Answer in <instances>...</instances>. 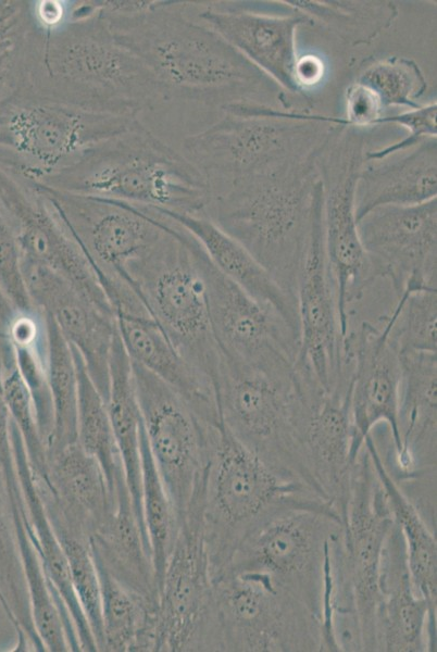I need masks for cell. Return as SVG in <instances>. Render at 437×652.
<instances>
[{
  "label": "cell",
  "mask_w": 437,
  "mask_h": 652,
  "mask_svg": "<svg viewBox=\"0 0 437 652\" xmlns=\"http://www.w3.org/2000/svg\"><path fill=\"white\" fill-rule=\"evenodd\" d=\"M116 40L138 57L167 100L207 105L258 102L285 93L217 33L185 15L186 1H93Z\"/></svg>",
  "instance_id": "6da1fadb"
},
{
  "label": "cell",
  "mask_w": 437,
  "mask_h": 652,
  "mask_svg": "<svg viewBox=\"0 0 437 652\" xmlns=\"http://www.w3.org/2000/svg\"><path fill=\"white\" fill-rule=\"evenodd\" d=\"M26 93L128 117L167 100L150 70L113 36L93 1H72L63 24L40 30Z\"/></svg>",
  "instance_id": "7a4b0ae2"
},
{
  "label": "cell",
  "mask_w": 437,
  "mask_h": 652,
  "mask_svg": "<svg viewBox=\"0 0 437 652\" xmlns=\"http://www.w3.org/2000/svg\"><path fill=\"white\" fill-rule=\"evenodd\" d=\"M36 184L193 215L205 214L210 201L208 181L197 166L138 120Z\"/></svg>",
  "instance_id": "3957f363"
},
{
  "label": "cell",
  "mask_w": 437,
  "mask_h": 652,
  "mask_svg": "<svg viewBox=\"0 0 437 652\" xmlns=\"http://www.w3.org/2000/svg\"><path fill=\"white\" fill-rule=\"evenodd\" d=\"M317 159L236 180L210 197L204 214L295 300L320 178Z\"/></svg>",
  "instance_id": "277c9868"
},
{
  "label": "cell",
  "mask_w": 437,
  "mask_h": 652,
  "mask_svg": "<svg viewBox=\"0 0 437 652\" xmlns=\"http://www.w3.org/2000/svg\"><path fill=\"white\" fill-rule=\"evenodd\" d=\"M221 109L224 117L183 142L184 154L205 177L210 197L236 180L317 158L342 127L321 121L320 113L267 103L236 102Z\"/></svg>",
  "instance_id": "5b68a950"
},
{
  "label": "cell",
  "mask_w": 437,
  "mask_h": 652,
  "mask_svg": "<svg viewBox=\"0 0 437 652\" xmlns=\"http://www.w3.org/2000/svg\"><path fill=\"white\" fill-rule=\"evenodd\" d=\"M209 438L203 531L211 579L244 536L272 514L292 506H334L309 486L269 465L222 419L211 426Z\"/></svg>",
  "instance_id": "8992f818"
},
{
  "label": "cell",
  "mask_w": 437,
  "mask_h": 652,
  "mask_svg": "<svg viewBox=\"0 0 437 652\" xmlns=\"http://www.w3.org/2000/svg\"><path fill=\"white\" fill-rule=\"evenodd\" d=\"M316 393V386L298 372L282 378L221 356L215 396L222 422L269 465L313 490L303 437Z\"/></svg>",
  "instance_id": "52a82bcc"
},
{
  "label": "cell",
  "mask_w": 437,
  "mask_h": 652,
  "mask_svg": "<svg viewBox=\"0 0 437 652\" xmlns=\"http://www.w3.org/2000/svg\"><path fill=\"white\" fill-rule=\"evenodd\" d=\"M163 217L166 235L152 251L127 266L126 280L178 352L215 390L221 353L210 324L197 240Z\"/></svg>",
  "instance_id": "ba28073f"
},
{
  "label": "cell",
  "mask_w": 437,
  "mask_h": 652,
  "mask_svg": "<svg viewBox=\"0 0 437 652\" xmlns=\"http://www.w3.org/2000/svg\"><path fill=\"white\" fill-rule=\"evenodd\" d=\"M136 120L23 93L0 106V165L40 183Z\"/></svg>",
  "instance_id": "9c48e42d"
},
{
  "label": "cell",
  "mask_w": 437,
  "mask_h": 652,
  "mask_svg": "<svg viewBox=\"0 0 437 652\" xmlns=\"http://www.w3.org/2000/svg\"><path fill=\"white\" fill-rule=\"evenodd\" d=\"M210 651H320L319 620L264 573L212 578Z\"/></svg>",
  "instance_id": "30bf717a"
},
{
  "label": "cell",
  "mask_w": 437,
  "mask_h": 652,
  "mask_svg": "<svg viewBox=\"0 0 437 652\" xmlns=\"http://www.w3.org/2000/svg\"><path fill=\"white\" fill-rule=\"evenodd\" d=\"M341 530L342 518L334 507L283 509L247 532L216 575L224 570L264 573L320 622L325 559Z\"/></svg>",
  "instance_id": "8fae6325"
},
{
  "label": "cell",
  "mask_w": 437,
  "mask_h": 652,
  "mask_svg": "<svg viewBox=\"0 0 437 652\" xmlns=\"http://www.w3.org/2000/svg\"><path fill=\"white\" fill-rule=\"evenodd\" d=\"M365 151L362 129L340 127L317 159L323 187L324 246L345 336L349 331V306L377 279L363 249L355 216V187Z\"/></svg>",
  "instance_id": "7c38bea8"
},
{
  "label": "cell",
  "mask_w": 437,
  "mask_h": 652,
  "mask_svg": "<svg viewBox=\"0 0 437 652\" xmlns=\"http://www.w3.org/2000/svg\"><path fill=\"white\" fill-rule=\"evenodd\" d=\"M394 522L386 493L363 446L351 469L342 530L333 541L334 577L353 598L363 651H376L379 567Z\"/></svg>",
  "instance_id": "4fadbf2b"
},
{
  "label": "cell",
  "mask_w": 437,
  "mask_h": 652,
  "mask_svg": "<svg viewBox=\"0 0 437 652\" xmlns=\"http://www.w3.org/2000/svg\"><path fill=\"white\" fill-rule=\"evenodd\" d=\"M132 369L148 446L180 521L207 482L212 425L145 367L132 362Z\"/></svg>",
  "instance_id": "5bb4252c"
},
{
  "label": "cell",
  "mask_w": 437,
  "mask_h": 652,
  "mask_svg": "<svg viewBox=\"0 0 437 652\" xmlns=\"http://www.w3.org/2000/svg\"><path fill=\"white\" fill-rule=\"evenodd\" d=\"M196 254L221 356L276 377H295L298 335L273 310L223 275L198 241Z\"/></svg>",
  "instance_id": "9a60e30c"
},
{
  "label": "cell",
  "mask_w": 437,
  "mask_h": 652,
  "mask_svg": "<svg viewBox=\"0 0 437 652\" xmlns=\"http://www.w3.org/2000/svg\"><path fill=\"white\" fill-rule=\"evenodd\" d=\"M205 490L179 521L159 588L153 652L205 651L212 579L203 531Z\"/></svg>",
  "instance_id": "2e32d148"
},
{
  "label": "cell",
  "mask_w": 437,
  "mask_h": 652,
  "mask_svg": "<svg viewBox=\"0 0 437 652\" xmlns=\"http://www.w3.org/2000/svg\"><path fill=\"white\" fill-rule=\"evenodd\" d=\"M0 205L15 231L21 261L49 267L103 311L114 315L95 266L51 199L37 184L0 165Z\"/></svg>",
  "instance_id": "e0dca14e"
},
{
  "label": "cell",
  "mask_w": 437,
  "mask_h": 652,
  "mask_svg": "<svg viewBox=\"0 0 437 652\" xmlns=\"http://www.w3.org/2000/svg\"><path fill=\"white\" fill-rule=\"evenodd\" d=\"M296 300L299 319L296 368L308 375L323 392L329 393L345 380V335L324 246L321 179L314 189L310 234Z\"/></svg>",
  "instance_id": "ac0fdd59"
},
{
  "label": "cell",
  "mask_w": 437,
  "mask_h": 652,
  "mask_svg": "<svg viewBox=\"0 0 437 652\" xmlns=\"http://www.w3.org/2000/svg\"><path fill=\"white\" fill-rule=\"evenodd\" d=\"M37 185L102 277L127 283V266L152 251L166 235L165 218L148 208Z\"/></svg>",
  "instance_id": "d6986e66"
},
{
  "label": "cell",
  "mask_w": 437,
  "mask_h": 652,
  "mask_svg": "<svg viewBox=\"0 0 437 652\" xmlns=\"http://www.w3.org/2000/svg\"><path fill=\"white\" fill-rule=\"evenodd\" d=\"M358 229L376 278L389 279L397 297L436 289L437 199L375 209Z\"/></svg>",
  "instance_id": "ffe728a7"
},
{
  "label": "cell",
  "mask_w": 437,
  "mask_h": 652,
  "mask_svg": "<svg viewBox=\"0 0 437 652\" xmlns=\"http://www.w3.org/2000/svg\"><path fill=\"white\" fill-rule=\"evenodd\" d=\"M344 361L352 430V456L357 460L365 438L386 424L395 453L401 448L399 430L400 356L389 339V327L363 322L348 331Z\"/></svg>",
  "instance_id": "44dd1931"
},
{
  "label": "cell",
  "mask_w": 437,
  "mask_h": 652,
  "mask_svg": "<svg viewBox=\"0 0 437 652\" xmlns=\"http://www.w3.org/2000/svg\"><path fill=\"white\" fill-rule=\"evenodd\" d=\"M30 302L52 318L67 343L79 354L96 388L108 400L110 355L116 334L114 315L103 311L54 271L22 261Z\"/></svg>",
  "instance_id": "7402d4cb"
},
{
  "label": "cell",
  "mask_w": 437,
  "mask_h": 652,
  "mask_svg": "<svg viewBox=\"0 0 437 652\" xmlns=\"http://www.w3.org/2000/svg\"><path fill=\"white\" fill-rule=\"evenodd\" d=\"M379 604L376 613V651L436 650V606L414 588L402 534L394 522L382 553Z\"/></svg>",
  "instance_id": "603a6c76"
},
{
  "label": "cell",
  "mask_w": 437,
  "mask_h": 652,
  "mask_svg": "<svg viewBox=\"0 0 437 652\" xmlns=\"http://www.w3.org/2000/svg\"><path fill=\"white\" fill-rule=\"evenodd\" d=\"M47 457V482L36 484L52 527L88 541L114 509L104 472L77 441Z\"/></svg>",
  "instance_id": "cb8c5ba5"
},
{
  "label": "cell",
  "mask_w": 437,
  "mask_h": 652,
  "mask_svg": "<svg viewBox=\"0 0 437 652\" xmlns=\"http://www.w3.org/2000/svg\"><path fill=\"white\" fill-rule=\"evenodd\" d=\"M117 334L130 361L179 393L208 425L220 421L215 390L178 352L140 299L114 308Z\"/></svg>",
  "instance_id": "d4e9b609"
},
{
  "label": "cell",
  "mask_w": 437,
  "mask_h": 652,
  "mask_svg": "<svg viewBox=\"0 0 437 652\" xmlns=\"http://www.w3.org/2000/svg\"><path fill=\"white\" fill-rule=\"evenodd\" d=\"M199 17L282 90L307 98L294 79L296 33L300 26L313 25L305 15L295 10L271 14L210 5Z\"/></svg>",
  "instance_id": "484cf974"
},
{
  "label": "cell",
  "mask_w": 437,
  "mask_h": 652,
  "mask_svg": "<svg viewBox=\"0 0 437 652\" xmlns=\"http://www.w3.org/2000/svg\"><path fill=\"white\" fill-rule=\"evenodd\" d=\"M347 385L322 394L311 406L303 449L314 489L339 511L342 519L355 460Z\"/></svg>",
  "instance_id": "4316f807"
},
{
  "label": "cell",
  "mask_w": 437,
  "mask_h": 652,
  "mask_svg": "<svg viewBox=\"0 0 437 652\" xmlns=\"http://www.w3.org/2000/svg\"><path fill=\"white\" fill-rule=\"evenodd\" d=\"M95 562L125 588L158 603L159 587L149 539L136 516L126 482L114 493V509L88 540Z\"/></svg>",
  "instance_id": "83f0119b"
},
{
  "label": "cell",
  "mask_w": 437,
  "mask_h": 652,
  "mask_svg": "<svg viewBox=\"0 0 437 652\" xmlns=\"http://www.w3.org/2000/svg\"><path fill=\"white\" fill-rule=\"evenodd\" d=\"M188 231L213 265L265 306L273 310L299 337L297 302L234 238L204 214L193 215L151 209Z\"/></svg>",
  "instance_id": "f1b7e54d"
},
{
  "label": "cell",
  "mask_w": 437,
  "mask_h": 652,
  "mask_svg": "<svg viewBox=\"0 0 437 652\" xmlns=\"http://www.w3.org/2000/svg\"><path fill=\"white\" fill-rule=\"evenodd\" d=\"M410 152L364 160L355 187L359 222L375 209L405 206L437 199V140L426 139Z\"/></svg>",
  "instance_id": "f546056e"
},
{
  "label": "cell",
  "mask_w": 437,
  "mask_h": 652,
  "mask_svg": "<svg viewBox=\"0 0 437 652\" xmlns=\"http://www.w3.org/2000/svg\"><path fill=\"white\" fill-rule=\"evenodd\" d=\"M11 441L26 507V526L29 538L58 600L72 618L80 650L96 652L98 650L95 638L72 586L65 553L46 511L21 435L12 421Z\"/></svg>",
  "instance_id": "4dcf8cb0"
},
{
  "label": "cell",
  "mask_w": 437,
  "mask_h": 652,
  "mask_svg": "<svg viewBox=\"0 0 437 652\" xmlns=\"http://www.w3.org/2000/svg\"><path fill=\"white\" fill-rule=\"evenodd\" d=\"M399 430L401 448L398 464L408 476L423 462H436L437 354L400 353Z\"/></svg>",
  "instance_id": "1f68e13d"
},
{
  "label": "cell",
  "mask_w": 437,
  "mask_h": 652,
  "mask_svg": "<svg viewBox=\"0 0 437 652\" xmlns=\"http://www.w3.org/2000/svg\"><path fill=\"white\" fill-rule=\"evenodd\" d=\"M107 409L134 510L140 526L147 534L141 505L142 419L134 386L132 361L123 347L117 329L110 355V390Z\"/></svg>",
  "instance_id": "d6a6232c"
},
{
  "label": "cell",
  "mask_w": 437,
  "mask_h": 652,
  "mask_svg": "<svg viewBox=\"0 0 437 652\" xmlns=\"http://www.w3.org/2000/svg\"><path fill=\"white\" fill-rule=\"evenodd\" d=\"M363 446L384 488L394 521L402 534L414 588L421 597L436 606L437 543L434 530L387 469L372 434L365 438Z\"/></svg>",
  "instance_id": "836d02e7"
},
{
  "label": "cell",
  "mask_w": 437,
  "mask_h": 652,
  "mask_svg": "<svg viewBox=\"0 0 437 652\" xmlns=\"http://www.w3.org/2000/svg\"><path fill=\"white\" fill-rule=\"evenodd\" d=\"M105 652H153L158 603L132 592L97 563Z\"/></svg>",
  "instance_id": "e575fe53"
},
{
  "label": "cell",
  "mask_w": 437,
  "mask_h": 652,
  "mask_svg": "<svg viewBox=\"0 0 437 652\" xmlns=\"http://www.w3.org/2000/svg\"><path fill=\"white\" fill-rule=\"evenodd\" d=\"M319 23L350 47L370 45L396 21L399 11L388 0H282Z\"/></svg>",
  "instance_id": "d590c367"
},
{
  "label": "cell",
  "mask_w": 437,
  "mask_h": 652,
  "mask_svg": "<svg viewBox=\"0 0 437 652\" xmlns=\"http://www.w3.org/2000/svg\"><path fill=\"white\" fill-rule=\"evenodd\" d=\"M0 604L16 636V651L30 645L45 651L34 627L29 599L15 535L13 515L4 479L0 472Z\"/></svg>",
  "instance_id": "8d00e7d4"
},
{
  "label": "cell",
  "mask_w": 437,
  "mask_h": 652,
  "mask_svg": "<svg viewBox=\"0 0 437 652\" xmlns=\"http://www.w3.org/2000/svg\"><path fill=\"white\" fill-rule=\"evenodd\" d=\"M39 36L29 1H0V106L28 91Z\"/></svg>",
  "instance_id": "74e56055"
},
{
  "label": "cell",
  "mask_w": 437,
  "mask_h": 652,
  "mask_svg": "<svg viewBox=\"0 0 437 652\" xmlns=\"http://www.w3.org/2000/svg\"><path fill=\"white\" fill-rule=\"evenodd\" d=\"M72 351L78 378L77 442L100 464L114 500L116 487L126 480L107 402L90 379L79 354L73 348Z\"/></svg>",
  "instance_id": "f35d334b"
},
{
  "label": "cell",
  "mask_w": 437,
  "mask_h": 652,
  "mask_svg": "<svg viewBox=\"0 0 437 652\" xmlns=\"http://www.w3.org/2000/svg\"><path fill=\"white\" fill-rule=\"evenodd\" d=\"M48 380L53 428L47 456L77 441L78 378L71 346L46 314Z\"/></svg>",
  "instance_id": "ab89813d"
},
{
  "label": "cell",
  "mask_w": 437,
  "mask_h": 652,
  "mask_svg": "<svg viewBox=\"0 0 437 652\" xmlns=\"http://www.w3.org/2000/svg\"><path fill=\"white\" fill-rule=\"evenodd\" d=\"M141 505L158 587L173 548L179 519L152 459L146 431L141 430Z\"/></svg>",
  "instance_id": "60d3db41"
},
{
  "label": "cell",
  "mask_w": 437,
  "mask_h": 652,
  "mask_svg": "<svg viewBox=\"0 0 437 652\" xmlns=\"http://www.w3.org/2000/svg\"><path fill=\"white\" fill-rule=\"evenodd\" d=\"M385 322L389 339L400 353L437 352V292L422 290L402 292Z\"/></svg>",
  "instance_id": "b9f144b4"
},
{
  "label": "cell",
  "mask_w": 437,
  "mask_h": 652,
  "mask_svg": "<svg viewBox=\"0 0 437 652\" xmlns=\"http://www.w3.org/2000/svg\"><path fill=\"white\" fill-rule=\"evenodd\" d=\"M355 82L371 89L384 110L390 106L416 109L427 89L420 65L410 58L398 55L372 60L362 66Z\"/></svg>",
  "instance_id": "7bdbcfd3"
},
{
  "label": "cell",
  "mask_w": 437,
  "mask_h": 652,
  "mask_svg": "<svg viewBox=\"0 0 437 652\" xmlns=\"http://www.w3.org/2000/svg\"><path fill=\"white\" fill-rule=\"evenodd\" d=\"M65 553L72 586L95 638L102 645L101 588L99 573L88 541L62 529H54Z\"/></svg>",
  "instance_id": "ee69618b"
},
{
  "label": "cell",
  "mask_w": 437,
  "mask_h": 652,
  "mask_svg": "<svg viewBox=\"0 0 437 652\" xmlns=\"http://www.w3.org/2000/svg\"><path fill=\"white\" fill-rule=\"evenodd\" d=\"M3 394L10 417L24 443L34 478L37 484H45L48 479L47 448L38 428L32 397L20 375L15 359L5 366Z\"/></svg>",
  "instance_id": "f6af8a7d"
},
{
  "label": "cell",
  "mask_w": 437,
  "mask_h": 652,
  "mask_svg": "<svg viewBox=\"0 0 437 652\" xmlns=\"http://www.w3.org/2000/svg\"><path fill=\"white\" fill-rule=\"evenodd\" d=\"M0 287L18 312H33L22 271L15 231L0 205Z\"/></svg>",
  "instance_id": "bcb514c9"
},
{
  "label": "cell",
  "mask_w": 437,
  "mask_h": 652,
  "mask_svg": "<svg viewBox=\"0 0 437 652\" xmlns=\"http://www.w3.org/2000/svg\"><path fill=\"white\" fill-rule=\"evenodd\" d=\"M345 114L348 127L364 129L367 127L394 124L400 126L401 115H384V108L378 98L366 86L353 82L344 93Z\"/></svg>",
  "instance_id": "7dc6e473"
},
{
  "label": "cell",
  "mask_w": 437,
  "mask_h": 652,
  "mask_svg": "<svg viewBox=\"0 0 437 652\" xmlns=\"http://www.w3.org/2000/svg\"><path fill=\"white\" fill-rule=\"evenodd\" d=\"M33 18L40 30H51L63 24L71 12L72 1H29Z\"/></svg>",
  "instance_id": "c3c4849f"
},
{
  "label": "cell",
  "mask_w": 437,
  "mask_h": 652,
  "mask_svg": "<svg viewBox=\"0 0 437 652\" xmlns=\"http://www.w3.org/2000/svg\"><path fill=\"white\" fill-rule=\"evenodd\" d=\"M325 72V63L321 57L304 54L297 58L294 79L300 92L307 97V91L322 83Z\"/></svg>",
  "instance_id": "681fc988"
},
{
  "label": "cell",
  "mask_w": 437,
  "mask_h": 652,
  "mask_svg": "<svg viewBox=\"0 0 437 652\" xmlns=\"http://www.w3.org/2000/svg\"><path fill=\"white\" fill-rule=\"evenodd\" d=\"M16 312V309L0 287V334L7 335Z\"/></svg>",
  "instance_id": "f907efd6"
}]
</instances>
